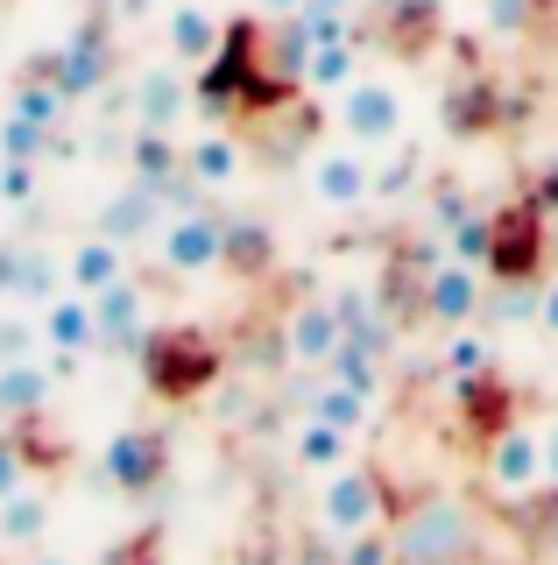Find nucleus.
<instances>
[{
  "label": "nucleus",
  "instance_id": "1",
  "mask_svg": "<svg viewBox=\"0 0 558 565\" xmlns=\"http://www.w3.org/2000/svg\"><path fill=\"white\" fill-rule=\"evenodd\" d=\"M319 523H325V537H340V544L382 530L389 523V481H382L375 467H354V459L333 467L325 488H319Z\"/></svg>",
  "mask_w": 558,
  "mask_h": 565
},
{
  "label": "nucleus",
  "instance_id": "2",
  "mask_svg": "<svg viewBox=\"0 0 558 565\" xmlns=\"http://www.w3.org/2000/svg\"><path fill=\"white\" fill-rule=\"evenodd\" d=\"M474 530H466L460 502H425L396 523V565H460Z\"/></svg>",
  "mask_w": 558,
  "mask_h": 565
},
{
  "label": "nucleus",
  "instance_id": "3",
  "mask_svg": "<svg viewBox=\"0 0 558 565\" xmlns=\"http://www.w3.org/2000/svg\"><path fill=\"white\" fill-rule=\"evenodd\" d=\"M340 128L354 149H396L404 141V93L389 78H354L340 93Z\"/></svg>",
  "mask_w": 558,
  "mask_h": 565
},
{
  "label": "nucleus",
  "instance_id": "4",
  "mask_svg": "<svg viewBox=\"0 0 558 565\" xmlns=\"http://www.w3.org/2000/svg\"><path fill=\"white\" fill-rule=\"evenodd\" d=\"M142 361H149L155 396H198V388L213 382L219 353L205 347L198 332H149V340H142Z\"/></svg>",
  "mask_w": 558,
  "mask_h": 565
},
{
  "label": "nucleus",
  "instance_id": "5",
  "mask_svg": "<svg viewBox=\"0 0 558 565\" xmlns=\"http://www.w3.org/2000/svg\"><path fill=\"white\" fill-rule=\"evenodd\" d=\"M417 305H425L431 326H446V332H460V326H474V311L487 305V282H481V262H431L425 282H417Z\"/></svg>",
  "mask_w": 558,
  "mask_h": 565
},
{
  "label": "nucleus",
  "instance_id": "6",
  "mask_svg": "<svg viewBox=\"0 0 558 565\" xmlns=\"http://www.w3.org/2000/svg\"><path fill=\"white\" fill-rule=\"evenodd\" d=\"M481 473H487V488H495V494L545 488V446H537L530 424H502V431L481 446Z\"/></svg>",
  "mask_w": 558,
  "mask_h": 565
},
{
  "label": "nucleus",
  "instance_id": "7",
  "mask_svg": "<svg viewBox=\"0 0 558 565\" xmlns=\"http://www.w3.org/2000/svg\"><path fill=\"white\" fill-rule=\"evenodd\" d=\"M304 184H311V199H319L325 212H354L361 199H375V163H368V149H319L304 163Z\"/></svg>",
  "mask_w": 558,
  "mask_h": 565
},
{
  "label": "nucleus",
  "instance_id": "8",
  "mask_svg": "<svg viewBox=\"0 0 558 565\" xmlns=\"http://www.w3.org/2000/svg\"><path fill=\"white\" fill-rule=\"evenodd\" d=\"M155 255H163L170 276H205V269H219V255H226V220H213V212H178V220H163V234H155Z\"/></svg>",
  "mask_w": 558,
  "mask_h": 565
},
{
  "label": "nucleus",
  "instance_id": "9",
  "mask_svg": "<svg viewBox=\"0 0 558 565\" xmlns=\"http://www.w3.org/2000/svg\"><path fill=\"white\" fill-rule=\"evenodd\" d=\"M283 347H290L298 367H333V353L346 347V326H340L333 297H304V305L290 311V326H283Z\"/></svg>",
  "mask_w": 558,
  "mask_h": 565
},
{
  "label": "nucleus",
  "instance_id": "10",
  "mask_svg": "<svg viewBox=\"0 0 558 565\" xmlns=\"http://www.w3.org/2000/svg\"><path fill=\"white\" fill-rule=\"evenodd\" d=\"M43 340L64 353V361H78V353L99 347V318H93V297L85 290H57L43 305Z\"/></svg>",
  "mask_w": 558,
  "mask_h": 565
},
{
  "label": "nucleus",
  "instance_id": "11",
  "mask_svg": "<svg viewBox=\"0 0 558 565\" xmlns=\"http://www.w3.org/2000/svg\"><path fill=\"white\" fill-rule=\"evenodd\" d=\"M163 438L155 431H120L114 446H107V481L120 488V494H142V488H155L163 481Z\"/></svg>",
  "mask_w": 558,
  "mask_h": 565
},
{
  "label": "nucleus",
  "instance_id": "12",
  "mask_svg": "<svg viewBox=\"0 0 558 565\" xmlns=\"http://www.w3.org/2000/svg\"><path fill=\"white\" fill-rule=\"evenodd\" d=\"M93 318H99V347H142V290H135L128 276L107 282V290L93 297Z\"/></svg>",
  "mask_w": 558,
  "mask_h": 565
},
{
  "label": "nucleus",
  "instance_id": "13",
  "mask_svg": "<svg viewBox=\"0 0 558 565\" xmlns=\"http://www.w3.org/2000/svg\"><path fill=\"white\" fill-rule=\"evenodd\" d=\"M219 35H226V22L205 0H178V8H170V57L178 64H205L219 50Z\"/></svg>",
  "mask_w": 558,
  "mask_h": 565
},
{
  "label": "nucleus",
  "instance_id": "14",
  "mask_svg": "<svg viewBox=\"0 0 558 565\" xmlns=\"http://www.w3.org/2000/svg\"><path fill=\"white\" fill-rule=\"evenodd\" d=\"M99 234L107 241H142V234H163V191L149 184H128L120 199L99 212Z\"/></svg>",
  "mask_w": 558,
  "mask_h": 565
},
{
  "label": "nucleus",
  "instance_id": "15",
  "mask_svg": "<svg viewBox=\"0 0 558 565\" xmlns=\"http://www.w3.org/2000/svg\"><path fill=\"white\" fill-rule=\"evenodd\" d=\"M50 78L64 85V99H78V93H93L99 78H107V35L99 29H85L78 43H64L57 57H50Z\"/></svg>",
  "mask_w": 558,
  "mask_h": 565
},
{
  "label": "nucleus",
  "instance_id": "16",
  "mask_svg": "<svg viewBox=\"0 0 558 565\" xmlns=\"http://www.w3.org/2000/svg\"><path fill=\"white\" fill-rule=\"evenodd\" d=\"M120 276H128V255H120V241H107V234L78 241L72 262H64V282H72V290H85V297H99V290H107V282H120Z\"/></svg>",
  "mask_w": 558,
  "mask_h": 565
},
{
  "label": "nucleus",
  "instance_id": "17",
  "mask_svg": "<svg viewBox=\"0 0 558 565\" xmlns=\"http://www.w3.org/2000/svg\"><path fill=\"white\" fill-rule=\"evenodd\" d=\"M184 71H142V85H135V114H142V128H178L184 120Z\"/></svg>",
  "mask_w": 558,
  "mask_h": 565
},
{
  "label": "nucleus",
  "instance_id": "18",
  "mask_svg": "<svg viewBox=\"0 0 558 565\" xmlns=\"http://www.w3.org/2000/svg\"><path fill=\"white\" fill-rule=\"evenodd\" d=\"M184 177H191V184H234V177H240V141L234 135H226V128H213V135H198V141H191V149H184Z\"/></svg>",
  "mask_w": 558,
  "mask_h": 565
},
{
  "label": "nucleus",
  "instance_id": "19",
  "mask_svg": "<svg viewBox=\"0 0 558 565\" xmlns=\"http://www.w3.org/2000/svg\"><path fill=\"white\" fill-rule=\"evenodd\" d=\"M361 78V43L346 35V43H311L304 50V85L311 93H346V85Z\"/></svg>",
  "mask_w": 558,
  "mask_h": 565
},
{
  "label": "nucleus",
  "instance_id": "20",
  "mask_svg": "<svg viewBox=\"0 0 558 565\" xmlns=\"http://www.w3.org/2000/svg\"><path fill=\"white\" fill-rule=\"evenodd\" d=\"M311 417L340 424V431H368L375 396H368V388H354V382H340V375H325V382H319V396H311Z\"/></svg>",
  "mask_w": 558,
  "mask_h": 565
},
{
  "label": "nucleus",
  "instance_id": "21",
  "mask_svg": "<svg viewBox=\"0 0 558 565\" xmlns=\"http://www.w3.org/2000/svg\"><path fill=\"white\" fill-rule=\"evenodd\" d=\"M354 459V431H340V424H325V417H304L298 424V467L311 473H333Z\"/></svg>",
  "mask_w": 558,
  "mask_h": 565
},
{
  "label": "nucleus",
  "instance_id": "22",
  "mask_svg": "<svg viewBox=\"0 0 558 565\" xmlns=\"http://www.w3.org/2000/svg\"><path fill=\"white\" fill-rule=\"evenodd\" d=\"M43 403H50V367H36V361L0 367V417H36Z\"/></svg>",
  "mask_w": 558,
  "mask_h": 565
},
{
  "label": "nucleus",
  "instance_id": "23",
  "mask_svg": "<svg viewBox=\"0 0 558 565\" xmlns=\"http://www.w3.org/2000/svg\"><path fill=\"white\" fill-rule=\"evenodd\" d=\"M269 262H276V241H269V226H261V220H226V255H219V269L261 276Z\"/></svg>",
  "mask_w": 558,
  "mask_h": 565
},
{
  "label": "nucleus",
  "instance_id": "24",
  "mask_svg": "<svg viewBox=\"0 0 558 565\" xmlns=\"http://www.w3.org/2000/svg\"><path fill=\"white\" fill-rule=\"evenodd\" d=\"M439 375H446V382L495 375V340H487V332H474V326H460V332L446 340V353H439Z\"/></svg>",
  "mask_w": 558,
  "mask_h": 565
},
{
  "label": "nucleus",
  "instance_id": "25",
  "mask_svg": "<svg viewBox=\"0 0 558 565\" xmlns=\"http://www.w3.org/2000/svg\"><path fill=\"white\" fill-rule=\"evenodd\" d=\"M43 523H50V502H43V494H22V488H14L8 502H0V537H8V544H36Z\"/></svg>",
  "mask_w": 558,
  "mask_h": 565
},
{
  "label": "nucleus",
  "instance_id": "26",
  "mask_svg": "<svg viewBox=\"0 0 558 565\" xmlns=\"http://www.w3.org/2000/svg\"><path fill=\"white\" fill-rule=\"evenodd\" d=\"M14 114L36 120V128H57V114H64V85L50 78V71H43V78H29L22 93H14Z\"/></svg>",
  "mask_w": 558,
  "mask_h": 565
},
{
  "label": "nucleus",
  "instance_id": "27",
  "mask_svg": "<svg viewBox=\"0 0 558 565\" xmlns=\"http://www.w3.org/2000/svg\"><path fill=\"white\" fill-rule=\"evenodd\" d=\"M43 141H50V128H36V120H22V114L0 120V149H8V163H36Z\"/></svg>",
  "mask_w": 558,
  "mask_h": 565
},
{
  "label": "nucleus",
  "instance_id": "28",
  "mask_svg": "<svg viewBox=\"0 0 558 565\" xmlns=\"http://www.w3.org/2000/svg\"><path fill=\"white\" fill-rule=\"evenodd\" d=\"M481 14H487V29H495V35H523V29H530V14H537V0H481Z\"/></svg>",
  "mask_w": 558,
  "mask_h": 565
},
{
  "label": "nucleus",
  "instance_id": "29",
  "mask_svg": "<svg viewBox=\"0 0 558 565\" xmlns=\"http://www.w3.org/2000/svg\"><path fill=\"white\" fill-rule=\"evenodd\" d=\"M22 473H29V446H22V431H8L0 438V502L22 488Z\"/></svg>",
  "mask_w": 558,
  "mask_h": 565
},
{
  "label": "nucleus",
  "instance_id": "30",
  "mask_svg": "<svg viewBox=\"0 0 558 565\" xmlns=\"http://www.w3.org/2000/svg\"><path fill=\"white\" fill-rule=\"evenodd\" d=\"M36 340H43V326L8 318V326H0V367H8V361H29V353H36Z\"/></svg>",
  "mask_w": 558,
  "mask_h": 565
},
{
  "label": "nucleus",
  "instance_id": "31",
  "mask_svg": "<svg viewBox=\"0 0 558 565\" xmlns=\"http://www.w3.org/2000/svg\"><path fill=\"white\" fill-rule=\"evenodd\" d=\"M410 177H417V156H396V163L375 170V191H382V199H396V191H410Z\"/></svg>",
  "mask_w": 558,
  "mask_h": 565
},
{
  "label": "nucleus",
  "instance_id": "32",
  "mask_svg": "<svg viewBox=\"0 0 558 565\" xmlns=\"http://www.w3.org/2000/svg\"><path fill=\"white\" fill-rule=\"evenodd\" d=\"M537 332L558 340V276H537Z\"/></svg>",
  "mask_w": 558,
  "mask_h": 565
},
{
  "label": "nucleus",
  "instance_id": "33",
  "mask_svg": "<svg viewBox=\"0 0 558 565\" xmlns=\"http://www.w3.org/2000/svg\"><path fill=\"white\" fill-rule=\"evenodd\" d=\"M29 191H36V163H8V170H0V199H8V205H22Z\"/></svg>",
  "mask_w": 558,
  "mask_h": 565
},
{
  "label": "nucleus",
  "instance_id": "34",
  "mask_svg": "<svg viewBox=\"0 0 558 565\" xmlns=\"http://www.w3.org/2000/svg\"><path fill=\"white\" fill-rule=\"evenodd\" d=\"M346 565H396V544H382V530H368V537H354Z\"/></svg>",
  "mask_w": 558,
  "mask_h": 565
},
{
  "label": "nucleus",
  "instance_id": "35",
  "mask_svg": "<svg viewBox=\"0 0 558 565\" xmlns=\"http://www.w3.org/2000/svg\"><path fill=\"white\" fill-rule=\"evenodd\" d=\"M537 446H545V488L558 494V417L545 424V431H537Z\"/></svg>",
  "mask_w": 558,
  "mask_h": 565
},
{
  "label": "nucleus",
  "instance_id": "36",
  "mask_svg": "<svg viewBox=\"0 0 558 565\" xmlns=\"http://www.w3.org/2000/svg\"><path fill=\"white\" fill-rule=\"evenodd\" d=\"M261 8H269V14H298L304 0H261Z\"/></svg>",
  "mask_w": 558,
  "mask_h": 565
},
{
  "label": "nucleus",
  "instance_id": "37",
  "mask_svg": "<svg viewBox=\"0 0 558 565\" xmlns=\"http://www.w3.org/2000/svg\"><path fill=\"white\" fill-rule=\"evenodd\" d=\"M545 247H551V255H558V212H551V220H545Z\"/></svg>",
  "mask_w": 558,
  "mask_h": 565
},
{
  "label": "nucleus",
  "instance_id": "38",
  "mask_svg": "<svg viewBox=\"0 0 558 565\" xmlns=\"http://www.w3.org/2000/svg\"><path fill=\"white\" fill-rule=\"evenodd\" d=\"M311 8H340V14H354V0H311Z\"/></svg>",
  "mask_w": 558,
  "mask_h": 565
},
{
  "label": "nucleus",
  "instance_id": "39",
  "mask_svg": "<svg viewBox=\"0 0 558 565\" xmlns=\"http://www.w3.org/2000/svg\"><path fill=\"white\" fill-rule=\"evenodd\" d=\"M29 565H64V558H29Z\"/></svg>",
  "mask_w": 558,
  "mask_h": 565
}]
</instances>
